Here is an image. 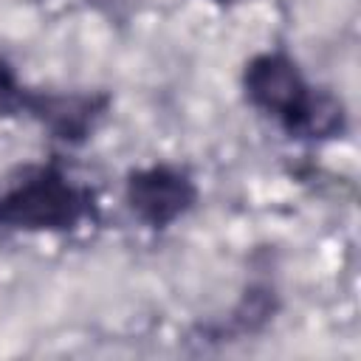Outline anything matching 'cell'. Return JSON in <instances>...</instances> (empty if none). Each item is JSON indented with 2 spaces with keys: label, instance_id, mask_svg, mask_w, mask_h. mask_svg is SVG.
<instances>
[{
  "label": "cell",
  "instance_id": "cell-1",
  "mask_svg": "<svg viewBox=\"0 0 361 361\" xmlns=\"http://www.w3.org/2000/svg\"><path fill=\"white\" fill-rule=\"evenodd\" d=\"M245 93L254 107L274 116L290 133L324 135L338 127V107L316 96L299 68L282 54H259L245 65Z\"/></svg>",
  "mask_w": 361,
  "mask_h": 361
},
{
  "label": "cell",
  "instance_id": "cell-2",
  "mask_svg": "<svg viewBox=\"0 0 361 361\" xmlns=\"http://www.w3.org/2000/svg\"><path fill=\"white\" fill-rule=\"evenodd\" d=\"M85 209V192H79L54 166L28 172L6 197H0V220L34 231L71 228L82 220Z\"/></svg>",
  "mask_w": 361,
  "mask_h": 361
},
{
  "label": "cell",
  "instance_id": "cell-3",
  "mask_svg": "<svg viewBox=\"0 0 361 361\" xmlns=\"http://www.w3.org/2000/svg\"><path fill=\"white\" fill-rule=\"evenodd\" d=\"M197 189L180 169L149 166L138 169L127 180V203L147 226H169L195 203Z\"/></svg>",
  "mask_w": 361,
  "mask_h": 361
},
{
  "label": "cell",
  "instance_id": "cell-4",
  "mask_svg": "<svg viewBox=\"0 0 361 361\" xmlns=\"http://www.w3.org/2000/svg\"><path fill=\"white\" fill-rule=\"evenodd\" d=\"M28 110H34L42 121H48V127L56 130L62 138H76L90 127L102 104L93 96H39L31 99Z\"/></svg>",
  "mask_w": 361,
  "mask_h": 361
},
{
  "label": "cell",
  "instance_id": "cell-5",
  "mask_svg": "<svg viewBox=\"0 0 361 361\" xmlns=\"http://www.w3.org/2000/svg\"><path fill=\"white\" fill-rule=\"evenodd\" d=\"M25 107H31L28 93L20 87L14 71L6 62H0V118L3 116H14V113H20Z\"/></svg>",
  "mask_w": 361,
  "mask_h": 361
}]
</instances>
